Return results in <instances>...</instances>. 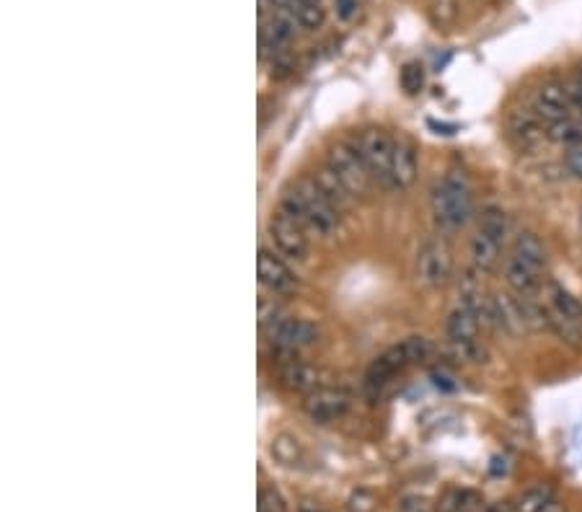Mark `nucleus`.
Here are the masks:
<instances>
[{"mask_svg":"<svg viewBox=\"0 0 582 512\" xmlns=\"http://www.w3.org/2000/svg\"><path fill=\"white\" fill-rule=\"evenodd\" d=\"M280 207L285 213L293 215L306 231L316 233V236H332L339 228V218H342V213L326 200L321 189L316 187V182L308 179V176L306 179H298L290 187Z\"/></svg>","mask_w":582,"mask_h":512,"instance_id":"f257e3e1","label":"nucleus"},{"mask_svg":"<svg viewBox=\"0 0 582 512\" xmlns=\"http://www.w3.org/2000/svg\"><path fill=\"white\" fill-rule=\"evenodd\" d=\"M430 205L435 223L443 231L464 228L474 215V194H471V184L464 171H448L432 189Z\"/></svg>","mask_w":582,"mask_h":512,"instance_id":"f03ea898","label":"nucleus"},{"mask_svg":"<svg viewBox=\"0 0 582 512\" xmlns=\"http://www.w3.org/2000/svg\"><path fill=\"white\" fill-rule=\"evenodd\" d=\"M507 236H510V223L502 207L487 205L479 215V225L471 238V262L476 272H495L502 262Z\"/></svg>","mask_w":582,"mask_h":512,"instance_id":"7ed1b4c3","label":"nucleus"},{"mask_svg":"<svg viewBox=\"0 0 582 512\" xmlns=\"http://www.w3.org/2000/svg\"><path fill=\"white\" fill-rule=\"evenodd\" d=\"M544 313L549 331H554L559 342L572 350L582 347V303L567 288L557 282H546L544 288Z\"/></svg>","mask_w":582,"mask_h":512,"instance_id":"20e7f679","label":"nucleus"},{"mask_svg":"<svg viewBox=\"0 0 582 512\" xmlns=\"http://www.w3.org/2000/svg\"><path fill=\"white\" fill-rule=\"evenodd\" d=\"M326 166L337 174V179L350 189L352 197H368L370 189H373V176H370L368 166L360 158L357 148L352 143H337L329 148V156H326Z\"/></svg>","mask_w":582,"mask_h":512,"instance_id":"39448f33","label":"nucleus"},{"mask_svg":"<svg viewBox=\"0 0 582 512\" xmlns=\"http://www.w3.org/2000/svg\"><path fill=\"white\" fill-rule=\"evenodd\" d=\"M360 153V158L368 166L373 182L383 184V187L391 189V158H394V138L388 135L381 127H368L357 135V140L352 143Z\"/></svg>","mask_w":582,"mask_h":512,"instance_id":"423d86ee","label":"nucleus"},{"mask_svg":"<svg viewBox=\"0 0 582 512\" xmlns=\"http://www.w3.org/2000/svg\"><path fill=\"white\" fill-rule=\"evenodd\" d=\"M414 277L422 288H443L453 277V256L448 244L443 238H430L417 251V262H414Z\"/></svg>","mask_w":582,"mask_h":512,"instance_id":"0eeeda50","label":"nucleus"},{"mask_svg":"<svg viewBox=\"0 0 582 512\" xmlns=\"http://www.w3.org/2000/svg\"><path fill=\"white\" fill-rule=\"evenodd\" d=\"M267 339L275 344L277 350L285 352V355H295V352L308 350L313 344L319 342V326L311 324L306 319H290V316H282L272 329L264 331Z\"/></svg>","mask_w":582,"mask_h":512,"instance_id":"6e6552de","label":"nucleus"},{"mask_svg":"<svg viewBox=\"0 0 582 512\" xmlns=\"http://www.w3.org/2000/svg\"><path fill=\"white\" fill-rule=\"evenodd\" d=\"M347 409H350V394L342 386H319L303 401V412L319 425L337 422L339 417H345Z\"/></svg>","mask_w":582,"mask_h":512,"instance_id":"1a4fd4ad","label":"nucleus"},{"mask_svg":"<svg viewBox=\"0 0 582 512\" xmlns=\"http://www.w3.org/2000/svg\"><path fill=\"white\" fill-rule=\"evenodd\" d=\"M306 228H303L298 220L293 218L285 210H277V215H272L270 220V238L275 249L282 256H290V259H303L308 254V236Z\"/></svg>","mask_w":582,"mask_h":512,"instance_id":"9d476101","label":"nucleus"},{"mask_svg":"<svg viewBox=\"0 0 582 512\" xmlns=\"http://www.w3.org/2000/svg\"><path fill=\"white\" fill-rule=\"evenodd\" d=\"M531 109L539 114V119L544 122V125L559 122V119L575 117V104H572V99H570L567 83H559V81L541 83L539 91L533 94Z\"/></svg>","mask_w":582,"mask_h":512,"instance_id":"9b49d317","label":"nucleus"},{"mask_svg":"<svg viewBox=\"0 0 582 512\" xmlns=\"http://www.w3.org/2000/svg\"><path fill=\"white\" fill-rule=\"evenodd\" d=\"M492 321L495 329H500L507 337H520L528 331L526 319V298L515 295L513 290L492 295Z\"/></svg>","mask_w":582,"mask_h":512,"instance_id":"f8f14e48","label":"nucleus"},{"mask_svg":"<svg viewBox=\"0 0 582 512\" xmlns=\"http://www.w3.org/2000/svg\"><path fill=\"white\" fill-rule=\"evenodd\" d=\"M257 275H259V282H262V288L270 290L272 295L293 293L295 285H298V280L293 277L288 264L282 262L280 256H275V251H270V249H259Z\"/></svg>","mask_w":582,"mask_h":512,"instance_id":"ddd939ff","label":"nucleus"},{"mask_svg":"<svg viewBox=\"0 0 582 512\" xmlns=\"http://www.w3.org/2000/svg\"><path fill=\"white\" fill-rule=\"evenodd\" d=\"M407 368H409V363H407V357H404V352H401L399 344L383 352V355H378L376 360L370 363L368 373H365V388H368V394H373V396L381 394L383 388L391 383V378Z\"/></svg>","mask_w":582,"mask_h":512,"instance_id":"4468645a","label":"nucleus"},{"mask_svg":"<svg viewBox=\"0 0 582 512\" xmlns=\"http://www.w3.org/2000/svg\"><path fill=\"white\" fill-rule=\"evenodd\" d=\"M420 171V158L417 148L409 138L399 135L394 138V158H391V189H409L417 182Z\"/></svg>","mask_w":582,"mask_h":512,"instance_id":"2eb2a0df","label":"nucleus"},{"mask_svg":"<svg viewBox=\"0 0 582 512\" xmlns=\"http://www.w3.org/2000/svg\"><path fill=\"white\" fill-rule=\"evenodd\" d=\"M507 135H510V140L518 148L533 150L546 140V125L533 109H528V112H513L507 117Z\"/></svg>","mask_w":582,"mask_h":512,"instance_id":"dca6fc26","label":"nucleus"},{"mask_svg":"<svg viewBox=\"0 0 582 512\" xmlns=\"http://www.w3.org/2000/svg\"><path fill=\"white\" fill-rule=\"evenodd\" d=\"M505 282H507V288L513 290L515 295H520V298H536V295H539L541 290L546 288L544 272L536 267H528V264L518 262L515 256H507Z\"/></svg>","mask_w":582,"mask_h":512,"instance_id":"f3484780","label":"nucleus"},{"mask_svg":"<svg viewBox=\"0 0 582 512\" xmlns=\"http://www.w3.org/2000/svg\"><path fill=\"white\" fill-rule=\"evenodd\" d=\"M280 381L290 391H298V394L308 396L311 391H316L321 386V373L311 363H303V360L290 357V360H285L280 365Z\"/></svg>","mask_w":582,"mask_h":512,"instance_id":"a211bd4d","label":"nucleus"},{"mask_svg":"<svg viewBox=\"0 0 582 512\" xmlns=\"http://www.w3.org/2000/svg\"><path fill=\"white\" fill-rule=\"evenodd\" d=\"M510 256H515L518 262L528 264V267H536L544 272L546 262H549V256H546V246L536 233L523 231L515 236L513 249H510Z\"/></svg>","mask_w":582,"mask_h":512,"instance_id":"6ab92c4d","label":"nucleus"},{"mask_svg":"<svg viewBox=\"0 0 582 512\" xmlns=\"http://www.w3.org/2000/svg\"><path fill=\"white\" fill-rule=\"evenodd\" d=\"M313 182H316V187L321 189V194H324L326 200H329L334 207H337L339 213H345L347 207L352 205V200H355V197L350 194V189H347L345 184L339 182L337 174H334V171L329 169V166L319 169V174L313 176Z\"/></svg>","mask_w":582,"mask_h":512,"instance_id":"aec40b11","label":"nucleus"},{"mask_svg":"<svg viewBox=\"0 0 582 512\" xmlns=\"http://www.w3.org/2000/svg\"><path fill=\"white\" fill-rule=\"evenodd\" d=\"M546 140L564 145V148H575L582 143V122L575 117L551 122V125H546Z\"/></svg>","mask_w":582,"mask_h":512,"instance_id":"412c9836","label":"nucleus"},{"mask_svg":"<svg viewBox=\"0 0 582 512\" xmlns=\"http://www.w3.org/2000/svg\"><path fill=\"white\" fill-rule=\"evenodd\" d=\"M551 500H557V494L549 484H533V487L523 489V494L515 500V512H539Z\"/></svg>","mask_w":582,"mask_h":512,"instance_id":"4be33fe9","label":"nucleus"},{"mask_svg":"<svg viewBox=\"0 0 582 512\" xmlns=\"http://www.w3.org/2000/svg\"><path fill=\"white\" fill-rule=\"evenodd\" d=\"M272 456L277 458L285 466H295L301 461V448H298V440H293L290 435H277L272 440Z\"/></svg>","mask_w":582,"mask_h":512,"instance_id":"5701e85b","label":"nucleus"},{"mask_svg":"<svg viewBox=\"0 0 582 512\" xmlns=\"http://www.w3.org/2000/svg\"><path fill=\"white\" fill-rule=\"evenodd\" d=\"M401 86L407 94H420L422 86H425V70L420 63H409L401 70Z\"/></svg>","mask_w":582,"mask_h":512,"instance_id":"b1692460","label":"nucleus"},{"mask_svg":"<svg viewBox=\"0 0 582 512\" xmlns=\"http://www.w3.org/2000/svg\"><path fill=\"white\" fill-rule=\"evenodd\" d=\"M259 512H288L285 510V502H282L280 494L272 487H264L259 492Z\"/></svg>","mask_w":582,"mask_h":512,"instance_id":"393cba45","label":"nucleus"},{"mask_svg":"<svg viewBox=\"0 0 582 512\" xmlns=\"http://www.w3.org/2000/svg\"><path fill=\"white\" fill-rule=\"evenodd\" d=\"M564 166H567V171L575 179L582 182V143L575 145V148H567V153H564Z\"/></svg>","mask_w":582,"mask_h":512,"instance_id":"a878e982","label":"nucleus"},{"mask_svg":"<svg viewBox=\"0 0 582 512\" xmlns=\"http://www.w3.org/2000/svg\"><path fill=\"white\" fill-rule=\"evenodd\" d=\"M567 91H570V99L575 104V112L580 114L582 119V73L572 75L570 81H567Z\"/></svg>","mask_w":582,"mask_h":512,"instance_id":"bb28decb","label":"nucleus"},{"mask_svg":"<svg viewBox=\"0 0 582 512\" xmlns=\"http://www.w3.org/2000/svg\"><path fill=\"white\" fill-rule=\"evenodd\" d=\"M399 512H430V510H427L422 497H407V500L399 505Z\"/></svg>","mask_w":582,"mask_h":512,"instance_id":"cd10ccee","label":"nucleus"},{"mask_svg":"<svg viewBox=\"0 0 582 512\" xmlns=\"http://www.w3.org/2000/svg\"><path fill=\"white\" fill-rule=\"evenodd\" d=\"M355 6H357V0H337V11L342 19H350L352 13H355Z\"/></svg>","mask_w":582,"mask_h":512,"instance_id":"c85d7f7f","label":"nucleus"},{"mask_svg":"<svg viewBox=\"0 0 582 512\" xmlns=\"http://www.w3.org/2000/svg\"><path fill=\"white\" fill-rule=\"evenodd\" d=\"M539 512H567V510H564V505H562V502H559V500H551L549 505L541 507Z\"/></svg>","mask_w":582,"mask_h":512,"instance_id":"c756f323","label":"nucleus"},{"mask_svg":"<svg viewBox=\"0 0 582 512\" xmlns=\"http://www.w3.org/2000/svg\"><path fill=\"white\" fill-rule=\"evenodd\" d=\"M301 512H321V510H316V507H303Z\"/></svg>","mask_w":582,"mask_h":512,"instance_id":"7c9ffc66","label":"nucleus"},{"mask_svg":"<svg viewBox=\"0 0 582 512\" xmlns=\"http://www.w3.org/2000/svg\"><path fill=\"white\" fill-rule=\"evenodd\" d=\"M580 231H582V210H580Z\"/></svg>","mask_w":582,"mask_h":512,"instance_id":"2f4dec72","label":"nucleus"}]
</instances>
